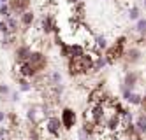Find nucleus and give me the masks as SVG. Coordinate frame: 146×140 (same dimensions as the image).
I'll return each mask as SVG.
<instances>
[{"instance_id": "1", "label": "nucleus", "mask_w": 146, "mask_h": 140, "mask_svg": "<svg viewBox=\"0 0 146 140\" xmlns=\"http://www.w3.org/2000/svg\"><path fill=\"white\" fill-rule=\"evenodd\" d=\"M127 42H129L127 37H125V35H120V37H116V40L113 42V46H109V47L106 49V55H104V56L108 58V63H109V65H113V63L123 60L125 49H127Z\"/></svg>"}, {"instance_id": "2", "label": "nucleus", "mask_w": 146, "mask_h": 140, "mask_svg": "<svg viewBox=\"0 0 146 140\" xmlns=\"http://www.w3.org/2000/svg\"><path fill=\"white\" fill-rule=\"evenodd\" d=\"M42 130H44V133H48L51 138H58L60 135H62V130H64V126H62V121H60V117L58 116H49V117H46V119L42 121Z\"/></svg>"}, {"instance_id": "3", "label": "nucleus", "mask_w": 146, "mask_h": 140, "mask_svg": "<svg viewBox=\"0 0 146 140\" xmlns=\"http://www.w3.org/2000/svg\"><path fill=\"white\" fill-rule=\"evenodd\" d=\"M28 65L32 67L37 74H44V70H46V67H48V56L44 55L42 51H34L32 49V53H30V56H28Z\"/></svg>"}, {"instance_id": "4", "label": "nucleus", "mask_w": 146, "mask_h": 140, "mask_svg": "<svg viewBox=\"0 0 146 140\" xmlns=\"http://www.w3.org/2000/svg\"><path fill=\"white\" fill-rule=\"evenodd\" d=\"M27 119L30 124H42L46 119V112H44V103H32L27 110Z\"/></svg>"}, {"instance_id": "5", "label": "nucleus", "mask_w": 146, "mask_h": 140, "mask_svg": "<svg viewBox=\"0 0 146 140\" xmlns=\"http://www.w3.org/2000/svg\"><path fill=\"white\" fill-rule=\"evenodd\" d=\"M69 63V75L70 77H78V75H86L90 74V68L85 61H83L81 58H72V60H67Z\"/></svg>"}, {"instance_id": "6", "label": "nucleus", "mask_w": 146, "mask_h": 140, "mask_svg": "<svg viewBox=\"0 0 146 140\" xmlns=\"http://www.w3.org/2000/svg\"><path fill=\"white\" fill-rule=\"evenodd\" d=\"M143 60V49L137 46H130L125 49V55H123V61H125V67H132V65H137Z\"/></svg>"}, {"instance_id": "7", "label": "nucleus", "mask_w": 146, "mask_h": 140, "mask_svg": "<svg viewBox=\"0 0 146 140\" xmlns=\"http://www.w3.org/2000/svg\"><path fill=\"white\" fill-rule=\"evenodd\" d=\"M76 112L74 109H70V107H64L60 112V121H62V126H64V130H72V128L76 126Z\"/></svg>"}, {"instance_id": "8", "label": "nucleus", "mask_w": 146, "mask_h": 140, "mask_svg": "<svg viewBox=\"0 0 146 140\" xmlns=\"http://www.w3.org/2000/svg\"><path fill=\"white\" fill-rule=\"evenodd\" d=\"M40 30L44 32L46 35L49 34H58V25H56V19L51 12H44L42 19H40Z\"/></svg>"}, {"instance_id": "9", "label": "nucleus", "mask_w": 146, "mask_h": 140, "mask_svg": "<svg viewBox=\"0 0 146 140\" xmlns=\"http://www.w3.org/2000/svg\"><path fill=\"white\" fill-rule=\"evenodd\" d=\"M9 9H11V14L19 18L23 12L30 11V5H32V0H9Z\"/></svg>"}, {"instance_id": "10", "label": "nucleus", "mask_w": 146, "mask_h": 140, "mask_svg": "<svg viewBox=\"0 0 146 140\" xmlns=\"http://www.w3.org/2000/svg\"><path fill=\"white\" fill-rule=\"evenodd\" d=\"M139 81H141V72H137V70H127L125 75H123V88H129V89L134 91V88L139 84Z\"/></svg>"}, {"instance_id": "11", "label": "nucleus", "mask_w": 146, "mask_h": 140, "mask_svg": "<svg viewBox=\"0 0 146 140\" xmlns=\"http://www.w3.org/2000/svg\"><path fill=\"white\" fill-rule=\"evenodd\" d=\"M121 93H123V100L127 102L129 105H135V107L141 105V102H143V95L135 93V91H132V89H129V88H123V86H121Z\"/></svg>"}, {"instance_id": "12", "label": "nucleus", "mask_w": 146, "mask_h": 140, "mask_svg": "<svg viewBox=\"0 0 146 140\" xmlns=\"http://www.w3.org/2000/svg\"><path fill=\"white\" fill-rule=\"evenodd\" d=\"M30 53H32V47H30V44H19L14 51V60L16 63H25L30 56Z\"/></svg>"}, {"instance_id": "13", "label": "nucleus", "mask_w": 146, "mask_h": 140, "mask_svg": "<svg viewBox=\"0 0 146 140\" xmlns=\"http://www.w3.org/2000/svg\"><path fill=\"white\" fill-rule=\"evenodd\" d=\"M18 74L21 75V77H25V79H34L35 75H37V72L28 65V61H25V63H18Z\"/></svg>"}, {"instance_id": "14", "label": "nucleus", "mask_w": 146, "mask_h": 140, "mask_svg": "<svg viewBox=\"0 0 146 140\" xmlns=\"http://www.w3.org/2000/svg\"><path fill=\"white\" fill-rule=\"evenodd\" d=\"M34 21H35V14H34V11H27V12H23L21 16H19V23H21V26L25 30H28L30 26L34 25Z\"/></svg>"}, {"instance_id": "15", "label": "nucleus", "mask_w": 146, "mask_h": 140, "mask_svg": "<svg viewBox=\"0 0 146 140\" xmlns=\"http://www.w3.org/2000/svg\"><path fill=\"white\" fill-rule=\"evenodd\" d=\"M135 131H137L139 135H146V112H143V114H139L137 117H135Z\"/></svg>"}, {"instance_id": "16", "label": "nucleus", "mask_w": 146, "mask_h": 140, "mask_svg": "<svg viewBox=\"0 0 146 140\" xmlns=\"http://www.w3.org/2000/svg\"><path fill=\"white\" fill-rule=\"evenodd\" d=\"M56 84H62V74L58 70H53L46 75V86H56Z\"/></svg>"}, {"instance_id": "17", "label": "nucleus", "mask_w": 146, "mask_h": 140, "mask_svg": "<svg viewBox=\"0 0 146 140\" xmlns=\"http://www.w3.org/2000/svg\"><path fill=\"white\" fill-rule=\"evenodd\" d=\"M7 26H9V32H11L13 35H18L19 34V26H21V23H19V18L16 16H11V18H7Z\"/></svg>"}, {"instance_id": "18", "label": "nucleus", "mask_w": 146, "mask_h": 140, "mask_svg": "<svg viewBox=\"0 0 146 140\" xmlns=\"http://www.w3.org/2000/svg\"><path fill=\"white\" fill-rule=\"evenodd\" d=\"M85 46L83 44H79V42H74V44H70V58L69 60H72V58H81L83 55H85Z\"/></svg>"}, {"instance_id": "19", "label": "nucleus", "mask_w": 146, "mask_h": 140, "mask_svg": "<svg viewBox=\"0 0 146 140\" xmlns=\"http://www.w3.org/2000/svg\"><path fill=\"white\" fill-rule=\"evenodd\" d=\"M108 47H109L108 37L106 35H95V51L100 53V51H106Z\"/></svg>"}, {"instance_id": "20", "label": "nucleus", "mask_w": 146, "mask_h": 140, "mask_svg": "<svg viewBox=\"0 0 146 140\" xmlns=\"http://www.w3.org/2000/svg\"><path fill=\"white\" fill-rule=\"evenodd\" d=\"M106 65H109V63H108V58L106 56H104V55H97V58H95V63H93V72H95V74H99L104 67H106Z\"/></svg>"}, {"instance_id": "21", "label": "nucleus", "mask_w": 146, "mask_h": 140, "mask_svg": "<svg viewBox=\"0 0 146 140\" xmlns=\"http://www.w3.org/2000/svg\"><path fill=\"white\" fill-rule=\"evenodd\" d=\"M18 88H19V91H23V93H30L34 89V86H32V82H30V79H25V77L19 75V77H18Z\"/></svg>"}, {"instance_id": "22", "label": "nucleus", "mask_w": 146, "mask_h": 140, "mask_svg": "<svg viewBox=\"0 0 146 140\" xmlns=\"http://www.w3.org/2000/svg\"><path fill=\"white\" fill-rule=\"evenodd\" d=\"M127 16H129L130 21H137V19L141 18V9H139L137 5H130V7L127 9Z\"/></svg>"}, {"instance_id": "23", "label": "nucleus", "mask_w": 146, "mask_h": 140, "mask_svg": "<svg viewBox=\"0 0 146 140\" xmlns=\"http://www.w3.org/2000/svg\"><path fill=\"white\" fill-rule=\"evenodd\" d=\"M135 32H137L139 35H143V37H146V18H139L137 21H135Z\"/></svg>"}, {"instance_id": "24", "label": "nucleus", "mask_w": 146, "mask_h": 140, "mask_svg": "<svg viewBox=\"0 0 146 140\" xmlns=\"http://www.w3.org/2000/svg\"><path fill=\"white\" fill-rule=\"evenodd\" d=\"M14 42H16V35H13V34L2 35V46H4V47H9V46H13Z\"/></svg>"}, {"instance_id": "25", "label": "nucleus", "mask_w": 146, "mask_h": 140, "mask_svg": "<svg viewBox=\"0 0 146 140\" xmlns=\"http://www.w3.org/2000/svg\"><path fill=\"white\" fill-rule=\"evenodd\" d=\"M0 16H2V19H7V18H11V9H9V4H2L0 5Z\"/></svg>"}, {"instance_id": "26", "label": "nucleus", "mask_w": 146, "mask_h": 140, "mask_svg": "<svg viewBox=\"0 0 146 140\" xmlns=\"http://www.w3.org/2000/svg\"><path fill=\"white\" fill-rule=\"evenodd\" d=\"M11 135H13V131L7 126H0V140H9Z\"/></svg>"}, {"instance_id": "27", "label": "nucleus", "mask_w": 146, "mask_h": 140, "mask_svg": "<svg viewBox=\"0 0 146 140\" xmlns=\"http://www.w3.org/2000/svg\"><path fill=\"white\" fill-rule=\"evenodd\" d=\"M74 12H76V14H79V16L85 14V4H83L81 0H79L78 4H74Z\"/></svg>"}, {"instance_id": "28", "label": "nucleus", "mask_w": 146, "mask_h": 140, "mask_svg": "<svg viewBox=\"0 0 146 140\" xmlns=\"http://www.w3.org/2000/svg\"><path fill=\"white\" fill-rule=\"evenodd\" d=\"M90 138H92V135L86 133L83 128H79V130H78V140H90Z\"/></svg>"}, {"instance_id": "29", "label": "nucleus", "mask_w": 146, "mask_h": 140, "mask_svg": "<svg viewBox=\"0 0 146 140\" xmlns=\"http://www.w3.org/2000/svg\"><path fill=\"white\" fill-rule=\"evenodd\" d=\"M0 34H2V35L11 34V32H9V26H7V21H5V19H0Z\"/></svg>"}, {"instance_id": "30", "label": "nucleus", "mask_w": 146, "mask_h": 140, "mask_svg": "<svg viewBox=\"0 0 146 140\" xmlns=\"http://www.w3.org/2000/svg\"><path fill=\"white\" fill-rule=\"evenodd\" d=\"M11 95V88L7 84H0V96H7Z\"/></svg>"}, {"instance_id": "31", "label": "nucleus", "mask_w": 146, "mask_h": 140, "mask_svg": "<svg viewBox=\"0 0 146 140\" xmlns=\"http://www.w3.org/2000/svg\"><path fill=\"white\" fill-rule=\"evenodd\" d=\"M139 107H141V110H143V112H146V91H144V95H143V102H141Z\"/></svg>"}, {"instance_id": "32", "label": "nucleus", "mask_w": 146, "mask_h": 140, "mask_svg": "<svg viewBox=\"0 0 146 140\" xmlns=\"http://www.w3.org/2000/svg\"><path fill=\"white\" fill-rule=\"evenodd\" d=\"M5 117H7V112L0 110V124H4V123H5Z\"/></svg>"}, {"instance_id": "33", "label": "nucleus", "mask_w": 146, "mask_h": 140, "mask_svg": "<svg viewBox=\"0 0 146 140\" xmlns=\"http://www.w3.org/2000/svg\"><path fill=\"white\" fill-rule=\"evenodd\" d=\"M11 100H13V102H18V100H19L18 91H11Z\"/></svg>"}, {"instance_id": "34", "label": "nucleus", "mask_w": 146, "mask_h": 140, "mask_svg": "<svg viewBox=\"0 0 146 140\" xmlns=\"http://www.w3.org/2000/svg\"><path fill=\"white\" fill-rule=\"evenodd\" d=\"M109 140H125L121 135H116V137H113V138H109Z\"/></svg>"}, {"instance_id": "35", "label": "nucleus", "mask_w": 146, "mask_h": 140, "mask_svg": "<svg viewBox=\"0 0 146 140\" xmlns=\"http://www.w3.org/2000/svg\"><path fill=\"white\" fill-rule=\"evenodd\" d=\"M69 2H70V4H78V2H79V0H69Z\"/></svg>"}, {"instance_id": "36", "label": "nucleus", "mask_w": 146, "mask_h": 140, "mask_svg": "<svg viewBox=\"0 0 146 140\" xmlns=\"http://www.w3.org/2000/svg\"><path fill=\"white\" fill-rule=\"evenodd\" d=\"M0 2H2V4H7V2H9V0H0Z\"/></svg>"}, {"instance_id": "37", "label": "nucleus", "mask_w": 146, "mask_h": 140, "mask_svg": "<svg viewBox=\"0 0 146 140\" xmlns=\"http://www.w3.org/2000/svg\"><path fill=\"white\" fill-rule=\"evenodd\" d=\"M19 140H28V138H19Z\"/></svg>"}, {"instance_id": "38", "label": "nucleus", "mask_w": 146, "mask_h": 140, "mask_svg": "<svg viewBox=\"0 0 146 140\" xmlns=\"http://www.w3.org/2000/svg\"><path fill=\"white\" fill-rule=\"evenodd\" d=\"M144 140H146V135H144Z\"/></svg>"}, {"instance_id": "39", "label": "nucleus", "mask_w": 146, "mask_h": 140, "mask_svg": "<svg viewBox=\"0 0 146 140\" xmlns=\"http://www.w3.org/2000/svg\"><path fill=\"white\" fill-rule=\"evenodd\" d=\"M144 74H146V68H144Z\"/></svg>"}, {"instance_id": "40", "label": "nucleus", "mask_w": 146, "mask_h": 140, "mask_svg": "<svg viewBox=\"0 0 146 140\" xmlns=\"http://www.w3.org/2000/svg\"><path fill=\"white\" fill-rule=\"evenodd\" d=\"M0 5H2V2H0Z\"/></svg>"}]
</instances>
